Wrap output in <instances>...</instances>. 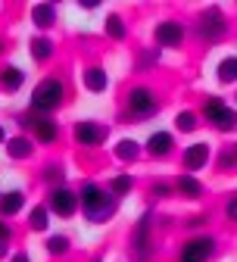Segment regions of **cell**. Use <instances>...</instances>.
Listing matches in <instances>:
<instances>
[{"label":"cell","mask_w":237,"mask_h":262,"mask_svg":"<svg viewBox=\"0 0 237 262\" xmlns=\"http://www.w3.org/2000/svg\"><path fill=\"white\" fill-rule=\"evenodd\" d=\"M81 203H84V209H88V215H91L94 222L110 219V215H113V209H116V203H113V200H110V196L100 190L97 184H88V187L81 190Z\"/></svg>","instance_id":"cell-1"},{"label":"cell","mask_w":237,"mask_h":262,"mask_svg":"<svg viewBox=\"0 0 237 262\" xmlns=\"http://www.w3.org/2000/svg\"><path fill=\"white\" fill-rule=\"evenodd\" d=\"M59 100H62V84H59L56 78H47V81H41V84H38V91L31 94V106H35V110H41V113H47V110H56V106H59Z\"/></svg>","instance_id":"cell-2"},{"label":"cell","mask_w":237,"mask_h":262,"mask_svg":"<svg viewBox=\"0 0 237 262\" xmlns=\"http://www.w3.org/2000/svg\"><path fill=\"white\" fill-rule=\"evenodd\" d=\"M206 116H209V122H212L216 128H222V131H234V128H237V116H234L222 100H206Z\"/></svg>","instance_id":"cell-3"},{"label":"cell","mask_w":237,"mask_h":262,"mask_svg":"<svg viewBox=\"0 0 237 262\" xmlns=\"http://www.w3.org/2000/svg\"><path fill=\"white\" fill-rule=\"evenodd\" d=\"M200 35L206 38V41H216V38L225 35V16H222V10L209 7L206 13H203V19H200Z\"/></svg>","instance_id":"cell-4"},{"label":"cell","mask_w":237,"mask_h":262,"mask_svg":"<svg viewBox=\"0 0 237 262\" xmlns=\"http://www.w3.org/2000/svg\"><path fill=\"white\" fill-rule=\"evenodd\" d=\"M128 106H131V113H134V116L147 119L150 113H156V97H153L147 88H134V91H131V97H128Z\"/></svg>","instance_id":"cell-5"},{"label":"cell","mask_w":237,"mask_h":262,"mask_svg":"<svg viewBox=\"0 0 237 262\" xmlns=\"http://www.w3.org/2000/svg\"><path fill=\"white\" fill-rule=\"evenodd\" d=\"M212 237H197V241H190L184 250H181V262H206L209 259V253H212Z\"/></svg>","instance_id":"cell-6"},{"label":"cell","mask_w":237,"mask_h":262,"mask_svg":"<svg viewBox=\"0 0 237 262\" xmlns=\"http://www.w3.org/2000/svg\"><path fill=\"white\" fill-rule=\"evenodd\" d=\"M156 41L165 47H178L184 41V28L178 22H162V25H156Z\"/></svg>","instance_id":"cell-7"},{"label":"cell","mask_w":237,"mask_h":262,"mask_svg":"<svg viewBox=\"0 0 237 262\" xmlns=\"http://www.w3.org/2000/svg\"><path fill=\"white\" fill-rule=\"evenodd\" d=\"M75 193L72 190H66V187H59V190H53L50 193V206L56 209V215H72L75 212Z\"/></svg>","instance_id":"cell-8"},{"label":"cell","mask_w":237,"mask_h":262,"mask_svg":"<svg viewBox=\"0 0 237 262\" xmlns=\"http://www.w3.org/2000/svg\"><path fill=\"white\" fill-rule=\"evenodd\" d=\"M75 141L84 144V147H97L100 141H103V128H97L91 122H78L75 125Z\"/></svg>","instance_id":"cell-9"},{"label":"cell","mask_w":237,"mask_h":262,"mask_svg":"<svg viewBox=\"0 0 237 262\" xmlns=\"http://www.w3.org/2000/svg\"><path fill=\"white\" fill-rule=\"evenodd\" d=\"M206 159H209V147H206V144H193V147H187V153H184V166H187L190 172H197V169L206 166Z\"/></svg>","instance_id":"cell-10"},{"label":"cell","mask_w":237,"mask_h":262,"mask_svg":"<svg viewBox=\"0 0 237 262\" xmlns=\"http://www.w3.org/2000/svg\"><path fill=\"white\" fill-rule=\"evenodd\" d=\"M22 203H25V196H22L19 190H10V193L0 196V212H4V215H13V212L22 209Z\"/></svg>","instance_id":"cell-11"},{"label":"cell","mask_w":237,"mask_h":262,"mask_svg":"<svg viewBox=\"0 0 237 262\" xmlns=\"http://www.w3.org/2000/svg\"><path fill=\"white\" fill-rule=\"evenodd\" d=\"M28 122L35 125V135H38V141H44V144L56 141V125H53V122H47V119H28Z\"/></svg>","instance_id":"cell-12"},{"label":"cell","mask_w":237,"mask_h":262,"mask_svg":"<svg viewBox=\"0 0 237 262\" xmlns=\"http://www.w3.org/2000/svg\"><path fill=\"white\" fill-rule=\"evenodd\" d=\"M147 147H150V153H153V156H165L168 150H172V135H165V131H156V135L150 138V144H147Z\"/></svg>","instance_id":"cell-13"},{"label":"cell","mask_w":237,"mask_h":262,"mask_svg":"<svg viewBox=\"0 0 237 262\" xmlns=\"http://www.w3.org/2000/svg\"><path fill=\"white\" fill-rule=\"evenodd\" d=\"M53 7L50 4H38L35 10H31V19H35V25H41V28H50L53 25Z\"/></svg>","instance_id":"cell-14"},{"label":"cell","mask_w":237,"mask_h":262,"mask_svg":"<svg viewBox=\"0 0 237 262\" xmlns=\"http://www.w3.org/2000/svg\"><path fill=\"white\" fill-rule=\"evenodd\" d=\"M84 84H88L91 91H106L110 81H106V72H103V69H88V72H84Z\"/></svg>","instance_id":"cell-15"},{"label":"cell","mask_w":237,"mask_h":262,"mask_svg":"<svg viewBox=\"0 0 237 262\" xmlns=\"http://www.w3.org/2000/svg\"><path fill=\"white\" fill-rule=\"evenodd\" d=\"M7 150H10L13 159H25V156L31 153V141H25V138H13V141H7Z\"/></svg>","instance_id":"cell-16"},{"label":"cell","mask_w":237,"mask_h":262,"mask_svg":"<svg viewBox=\"0 0 237 262\" xmlns=\"http://www.w3.org/2000/svg\"><path fill=\"white\" fill-rule=\"evenodd\" d=\"M178 190H181L184 196H200V193H203V184H200L197 178H190V175H181V181H178Z\"/></svg>","instance_id":"cell-17"},{"label":"cell","mask_w":237,"mask_h":262,"mask_svg":"<svg viewBox=\"0 0 237 262\" xmlns=\"http://www.w3.org/2000/svg\"><path fill=\"white\" fill-rule=\"evenodd\" d=\"M22 78H25V75H22L19 69H4V72H0V84H4L7 91H16V88L22 84Z\"/></svg>","instance_id":"cell-18"},{"label":"cell","mask_w":237,"mask_h":262,"mask_svg":"<svg viewBox=\"0 0 237 262\" xmlns=\"http://www.w3.org/2000/svg\"><path fill=\"white\" fill-rule=\"evenodd\" d=\"M147 225H150V215H144V219H141L138 234H134V247H138V253H141V256H147Z\"/></svg>","instance_id":"cell-19"},{"label":"cell","mask_w":237,"mask_h":262,"mask_svg":"<svg viewBox=\"0 0 237 262\" xmlns=\"http://www.w3.org/2000/svg\"><path fill=\"white\" fill-rule=\"evenodd\" d=\"M219 78H222V81H234V78H237V56L222 59V66H219Z\"/></svg>","instance_id":"cell-20"},{"label":"cell","mask_w":237,"mask_h":262,"mask_svg":"<svg viewBox=\"0 0 237 262\" xmlns=\"http://www.w3.org/2000/svg\"><path fill=\"white\" fill-rule=\"evenodd\" d=\"M50 50H53V44H50L47 38H35V41H31V53H35L38 59H47Z\"/></svg>","instance_id":"cell-21"},{"label":"cell","mask_w":237,"mask_h":262,"mask_svg":"<svg viewBox=\"0 0 237 262\" xmlns=\"http://www.w3.org/2000/svg\"><path fill=\"white\" fill-rule=\"evenodd\" d=\"M106 31H110L116 41H122V38H125V25H122V19H119V16H110V19H106Z\"/></svg>","instance_id":"cell-22"},{"label":"cell","mask_w":237,"mask_h":262,"mask_svg":"<svg viewBox=\"0 0 237 262\" xmlns=\"http://www.w3.org/2000/svg\"><path fill=\"white\" fill-rule=\"evenodd\" d=\"M116 156L119 159H134V156H138V144H134V141H122L116 147Z\"/></svg>","instance_id":"cell-23"},{"label":"cell","mask_w":237,"mask_h":262,"mask_svg":"<svg viewBox=\"0 0 237 262\" xmlns=\"http://www.w3.org/2000/svg\"><path fill=\"white\" fill-rule=\"evenodd\" d=\"M31 228H35V231H44L47 228V209H31Z\"/></svg>","instance_id":"cell-24"},{"label":"cell","mask_w":237,"mask_h":262,"mask_svg":"<svg viewBox=\"0 0 237 262\" xmlns=\"http://www.w3.org/2000/svg\"><path fill=\"white\" fill-rule=\"evenodd\" d=\"M175 125H178L181 131H193V128H197V119H193V113H178Z\"/></svg>","instance_id":"cell-25"},{"label":"cell","mask_w":237,"mask_h":262,"mask_svg":"<svg viewBox=\"0 0 237 262\" xmlns=\"http://www.w3.org/2000/svg\"><path fill=\"white\" fill-rule=\"evenodd\" d=\"M110 187H113V193H128V190H131V178H128V175H116Z\"/></svg>","instance_id":"cell-26"},{"label":"cell","mask_w":237,"mask_h":262,"mask_svg":"<svg viewBox=\"0 0 237 262\" xmlns=\"http://www.w3.org/2000/svg\"><path fill=\"white\" fill-rule=\"evenodd\" d=\"M47 250L59 256V253H66V250H69V241H66V237H50V241H47Z\"/></svg>","instance_id":"cell-27"},{"label":"cell","mask_w":237,"mask_h":262,"mask_svg":"<svg viewBox=\"0 0 237 262\" xmlns=\"http://www.w3.org/2000/svg\"><path fill=\"white\" fill-rule=\"evenodd\" d=\"M222 166H225V169H228V166H237V147L222 153Z\"/></svg>","instance_id":"cell-28"},{"label":"cell","mask_w":237,"mask_h":262,"mask_svg":"<svg viewBox=\"0 0 237 262\" xmlns=\"http://www.w3.org/2000/svg\"><path fill=\"white\" fill-rule=\"evenodd\" d=\"M228 219L237 222V196H231V200H228Z\"/></svg>","instance_id":"cell-29"},{"label":"cell","mask_w":237,"mask_h":262,"mask_svg":"<svg viewBox=\"0 0 237 262\" xmlns=\"http://www.w3.org/2000/svg\"><path fill=\"white\" fill-rule=\"evenodd\" d=\"M156 59H159V56L150 50V53H144V56H141V66H150V62H156Z\"/></svg>","instance_id":"cell-30"},{"label":"cell","mask_w":237,"mask_h":262,"mask_svg":"<svg viewBox=\"0 0 237 262\" xmlns=\"http://www.w3.org/2000/svg\"><path fill=\"white\" fill-rule=\"evenodd\" d=\"M47 178H50V181H59V178H62V172H59V169H47Z\"/></svg>","instance_id":"cell-31"},{"label":"cell","mask_w":237,"mask_h":262,"mask_svg":"<svg viewBox=\"0 0 237 262\" xmlns=\"http://www.w3.org/2000/svg\"><path fill=\"white\" fill-rule=\"evenodd\" d=\"M0 241H10V228L4 222H0Z\"/></svg>","instance_id":"cell-32"},{"label":"cell","mask_w":237,"mask_h":262,"mask_svg":"<svg viewBox=\"0 0 237 262\" xmlns=\"http://www.w3.org/2000/svg\"><path fill=\"white\" fill-rule=\"evenodd\" d=\"M153 190H156V196H165V193H168V187H165V184H156Z\"/></svg>","instance_id":"cell-33"},{"label":"cell","mask_w":237,"mask_h":262,"mask_svg":"<svg viewBox=\"0 0 237 262\" xmlns=\"http://www.w3.org/2000/svg\"><path fill=\"white\" fill-rule=\"evenodd\" d=\"M13 262H28V256H25V253H19V256H13Z\"/></svg>","instance_id":"cell-34"},{"label":"cell","mask_w":237,"mask_h":262,"mask_svg":"<svg viewBox=\"0 0 237 262\" xmlns=\"http://www.w3.org/2000/svg\"><path fill=\"white\" fill-rule=\"evenodd\" d=\"M0 141H4V128H0Z\"/></svg>","instance_id":"cell-35"},{"label":"cell","mask_w":237,"mask_h":262,"mask_svg":"<svg viewBox=\"0 0 237 262\" xmlns=\"http://www.w3.org/2000/svg\"><path fill=\"white\" fill-rule=\"evenodd\" d=\"M0 53H4V41H0Z\"/></svg>","instance_id":"cell-36"},{"label":"cell","mask_w":237,"mask_h":262,"mask_svg":"<svg viewBox=\"0 0 237 262\" xmlns=\"http://www.w3.org/2000/svg\"><path fill=\"white\" fill-rule=\"evenodd\" d=\"M97 262H100V259H97Z\"/></svg>","instance_id":"cell-37"}]
</instances>
